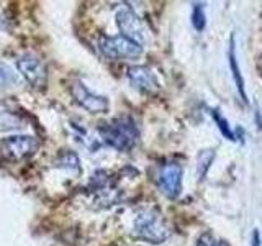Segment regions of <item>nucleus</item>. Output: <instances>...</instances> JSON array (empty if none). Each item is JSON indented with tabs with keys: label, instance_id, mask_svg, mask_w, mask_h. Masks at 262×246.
<instances>
[{
	"label": "nucleus",
	"instance_id": "nucleus-15",
	"mask_svg": "<svg viewBox=\"0 0 262 246\" xmlns=\"http://www.w3.org/2000/svg\"><path fill=\"white\" fill-rule=\"evenodd\" d=\"M196 246H218L215 236L210 232H205L203 235H200V238L196 240Z\"/></svg>",
	"mask_w": 262,
	"mask_h": 246
},
{
	"label": "nucleus",
	"instance_id": "nucleus-6",
	"mask_svg": "<svg viewBox=\"0 0 262 246\" xmlns=\"http://www.w3.org/2000/svg\"><path fill=\"white\" fill-rule=\"evenodd\" d=\"M36 146H38V141L33 136L15 135L0 141V151L10 159H21L30 156L36 150Z\"/></svg>",
	"mask_w": 262,
	"mask_h": 246
},
{
	"label": "nucleus",
	"instance_id": "nucleus-5",
	"mask_svg": "<svg viewBox=\"0 0 262 246\" xmlns=\"http://www.w3.org/2000/svg\"><path fill=\"white\" fill-rule=\"evenodd\" d=\"M158 186L167 199H177L182 191V166L179 162H166L159 168Z\"/></svg>",
	"mask_w": 262,
	"mask_h": 246
},
{
	"label": "nucleus",
	"instance_id": "nucleus-3",
	"mask_svg": "<svg viewBox=\"0 0 262 246\" xmlns=\"http://www.w3.org/2000/svg\"><path fill=\"white\" fill-rule=\"evenodd\" d=\"M98 49L105 57L113 61H128L136 59L143 54V46H139L129 38L117 35V36H102L98 39Z\"/></svg>",
	"mask_w": 262,
	"mask_h": 246
},
{
	"label": "nucleus",
	"instance_id": "nucleus-11",
	"mask_svg": "<svg viewBox=\"0 0 262 246\" xmlns=\"http://www.w3.org/2000/svg\"><path fill=\"white\" fill-rule=\"evenodd\" d=\"M18 84V77L13 72V69L4 61H0V87H12Z\"/></svg>",
	"mask_w": 262,
	"mask_h": 246
},
{
	"label": "nucleus",
	"instance_id": "nucleus-1",
	"mask_svg": "<svg viewBox=\"0 0 262 246\" xmlns=\"http://www.w3.org/2000/svg\"><path fill=\"white\" fill-rule=\"evenodd\" d=\"M131 233H133L135 238H139V240L159 244L167 240L169 228L162 218V213L158 209L147 207L136 212L133 225H131Z\"/></svg>",
	"mask_w": 262,
	"mask_h": 246
},
{
	"label": "nucleus",
	"instance_id": "nucleus-17",
	"mask_svg": "<svg viewBox=\"0 0 262 246\" xmlns=\"http://www.w3.org/2000/svg\"><path fill=\"white\" fill-rule=\"evenodd\" d=\"M218 246H228V244H226V243H220Z\"/></svg>",
	"mask_w": 262,
	"mask_h": 246
},
{
	"label": "nucleus",
	"instance_id": "nucleus-2",
	"mask_svg": "<svg viewBox=\"0 0 262 246\" xmlns=\"http://www.w3.org/2000/svg\"><path fill=\"white\" fill-rule=\"evenodd\" d=\"M100 135L105 139V143H108L115 150L126 151L136 145L139 138V130L133 118L118 117L100 127Z\"/></svg>",
	"mask_w": 262,
	"mask_h": 246
},
{
	"label": "nucleus",
	"instance_id": "nucleus-16",
	"mask_svg": "<svg viewBox=\"0 0 262 246\" xmlns=\"http://www.w3.org/2000/svg\"><path fill=\"white\" fill-rule=\"evenodd\" d=\"M251 246H260V235H259V230H254V232H252Z\"/></svg>",
	"mask_w": 262,
	"mask_h": 246
},
{
	"label": "nucleus",
	"instance_id": "nucleus-13",
	"mask_svg": "<svg viewBox=\"0 0 262 246\" xmlns=\"http://www.w3.org/2000/svg\"><path fill=\"white\" fill-rule=\"evenodd\" d=\"M210 115H211V118L216 121V125H218V128L221 131V135H223L225 138H228V139H234V135H233L231 128H229L228 121L223 117H221V115L218 113V110H210Z\"/></svg>",
	"mask_w": 262,
	"mask_h": 246
},
{
	"label": "nucleus",
	"instance_id": "nucleus-9",
	"mask_svg": "<svg viewBox=\"0 0 262 246\" xmlns=\"http://www.w3.org/2000/svg\"><path fill=\"white\" fill-rule=\"evenodd\" d=\"M128 79L133 84V87H136L141 92H156L159 89V82L156 74L144 68V66H135V68L128 69Z\"/></svg>",
	"mask_w": 262,
	"mask_h": 246
},
{
	"label": "nucleus",
	"instance_id": "nucleus-12",
	"mask_svg": "<svg viewBox=\"0 0 262 246\" xmlns=\"http://www.w3.org/2000/svg\"><path fill=\"white\" fill-rule=\"evenodd\" d=\"M215 159V151L211 150H203L200 151L199 154V177L203 179L205 174H207V171L210 169V164Z\"/></svg>",
	"mask_w": 262,
	"mask_h": 246
},
{
	"label": "nucleus",
	"instance_id": "nucleus-7",
	"mask_svg": "<svg viewBox=\"0 0 262 246\" xmlns=\"http://www.w3.org/2000/svg\"><path fill=\"white\" fill-rule=\"evenodd\" d=\"M71 94L79 105L92 113H103L108 110V100L102 95H95L82 84L80 80H74L71 84Z\"/></svg>",
	"mask_w": 262,
	"mask_h": 246
},
{
	"label": "nucleus",
	"instance_id": "nucleus-4",
	"mask_svg": "<svg viewBox=\"0 0 262 246\" xmlns=\"http://www.w3.org/2000/svg\"><path fill=\"white\" fill-rule=\"evenodd\" d=\"M115 18H117V25L121 30L123 36L129 38L139 46L147 45V39H149L147 38V28L133 8L128 5L120 7L117 10V15H115Z\"/></svg>",
	"mask_w": 262,
	"mask_h": 246
},
{
	"label": "nucleus",
	"instance_id": "nucleus-8",
	"mask_svg": "<svg viewBox=\"0 0 262 246\" xmlns=\"http://www.w3.org/2000/svg\"><path fill=\"white\" fill-rule=\"evenodd\" d=\"M16 68H18L21 76L27 79L33 87L39 89L46 84V68L38 57L31 54H25L16 61Z\"/></svg>",
	"mask_w": 262,
	"mask_h": 246
},
{
	"label": "nucleus",
	"instance_id": "nucleus-14",
	"mask_svg": "<svg viewBox=\"0 0 262 246\" xmlns=\"http://www.w3.org/2000/svg\"><path fill=\"white\" fill-rule=\"evenodd\" d=\"M192 25L196 31H202L207 25V18H205V12H203V7L195 4L193 5V10H192Z\"/></svg>",
	"mask_w": 262,
	"mask_h": 246
},
{
	"label": "nucleus",
	"instance_id": "nucleus-10",
	"mask_svg": "<svg viewBox=\"0 0 262 246\" xmlns=\"http://www.w3.org/2000/svg\"><path fill=\"white\" fill-rule=\"evenodd\" d=\"M228 57H229V68H231V74H233V79H234V84L237 92H239L241 98L244 104H248V95H246V89H244V79L241 76V69L237 66L236 61V45H234V36H231L229 39V51H228Z\"/></svg>",
	"mask_w": 262,
	"mask_h": 246
}]
</instances>
